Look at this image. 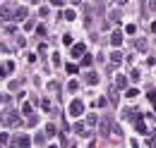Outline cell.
Masks as SVG:
<instances>
[{
    "label": "cell",
    "mask_w": 156,
    "mask_h": 148,
    "mask_svg": "<svg viewBox=\"0 0 156 148\" xmlns=\"http://www.w3.org/2000/svg\"><path fill=\"white\" fill-rule=\"evenodd\" d=\"M12 69H15V62H12V60H7V62L0 67V79H7V76L12 74Z\"/></svg>",
    "instance_id": "obj_3"
},
{
    "label": "cell",
    "mask_w": 156,
    "mask_h": 148,
    "mask_svg": "<svg viewBox=\"0 0 156 148\" xmlns=\"http://www.w3.org/2000/svg\"><path fill=\"white\" fill-rule=\"evenodd\" d=\"M108 98H111V100H113V105H115V103H118V93L113 91V89H111V96H108Z\"/></svg>",
    "instance_id": "obj_29"
},
{
    "label": "cell",
    "mask_w": 156,
    "mask_h": 148,
    "mask_svg": "<svg viewBox=\"0 0 156 148\" xmlns=\"http://www.w3.org/2000/svg\"><path fill=\"white\" fill-rule=\"evenodd\" d=\"M101 131H103V134L111 131V119H103V122H101Z\"/></svg>",
    "instance_id": "obj_14"
},
{
    "label": "cell",
    "mask_w": 156,
    "mask_h": 148,
    "mask_svg": "<svg viewBox=\"0 0 156 148\" xmlns=\"http://www.w3.org/2000/svg\"><path fill=\"white\" fill-rule=\"evenodd\" d=\"M111 43L118 48V45L122 43V34H120V31H113V34H111Z\"/></svg>",
    "instance_id": "obj_7"
},
{
    "label": "cell",
    "mask_w": 156,
    "mask_h": 148,
    "mask_svg": "<svg viewBox=\"0 0 156 148\" xmlns=\"http://www.w3.org/2000/svg\"><path fill=\"white\" fill-rule=\"evenodd\" d=\"M29 2H39V0H29Z\"/></svg>",
    "instance_id": "obj_34"
},
{
    "label": "cell",
    "mask_w": 156,
    "mask_h": 148,
    "mask_svg": "<svg viewBox=\"0 0 156 148\" xmlns=\"http://www.w3.org/2000/svg\"><path fill=\"white\" fill-rule=\"evenodd\" d=\"M125 96H127V98H137V96H139V91H137V89H127V91H125Z\"/></svg>",
    "instance_id": "obj_19"
},
{
    "label": "cell",
    "mask_w": 156,
    "mask_h": 148,
    "mask_svg": "<svg viewBox=\"0 0 156 148\" xmlns=\"http://www.w3.org/2000/svg\"><path fill=\"white\" fill-rule=\"evenodd\" d=\"M36 34H39V36H46V26H36Z\"/></svg>",
    "instance_id": "obj_31"
},
{
    "label": "cell",
    "mask_w": 156,
    "mask_h": 148,
    "mask_svg": "<svg viewBox=\"0 0 156 148\" xmlns=\"http://www.w3.org/2000/svg\"><path fill=\"white\" fill-rule=\"evenodd\" d=\"M147 96H149V100H156V89H149V93H147Z\"/></svg>",
    "instance_id": "obj_30"
},
{
    "label": "cell",
    "mask_w": 156,
    "mask_h": 148,
    "mask_svg": "<svg viewBox=\"0 0 156 148\" xmlns=\"http://www.w3.org/2000/svg\"><path fill=\"white\" fill-rule=\"evenodd\" d=\"M15 143H17V146H29V143H31V139H29V136H17V139H15Z\"/></svg>",
    "instance_id": "obj_8"
},
{
    "label": "cell",
    "mask_w": 156,
    "mask_h": 148,
    "mask_svg": "<svg viewBox=\"0 0 156 148\" xmlns=\"http://www.w3.org/2000/svg\"><path fill=\"white\" fill-rule=\"evenodd\" d=\"M120 60H122V53H120V50H115V53L111 55V65L115 67V65H118V62H120Z\"/></svg>",
    "instance_id": "obj_10"
},
{
    "label": "cell",
    "mask_w": 156,
    "mask_h": 148,
    "mask_svg": "<svg viewBox=\"0 0 156 148\" xmlns=\"http://www.w3.org/2000/svg\"><path fill=\"white\" fill-rule=\"evenodd\" d=\"M72 2H75V5H79V2H82V0H72Z\"/></svg>",
    "instance_id": "obj_33"
},
{
    "label": "cell",
    "mask_w": 156,
    "mask_h": 148,
    "mask_svg": "<svg viewBox=\"0 0 156 148\" xmlns=\"http://www.w3.org/2000/svg\"><path fill=\"white\" fill-rule=\"evenodd\" d=\"M2 100H5V96H2V93H0V103H2Z\"/></svg>",
    "instance_id": "obj_32"
},
{
    "label": "cell",
    "mask_w": 156,
    "mask_h": 148,
    "mask_svg": "<svg viewBox=\"0 0 156 148\" xmlns=\"http://www.w3.org/2000/svg\"><path fill=\"white\" fill-rule=\"evenodd\" d=\"M51 5H53V7H62V5H65V0H51Z\"/></svg>",
    "instance_id": "obj_28"
},
{
    "label": "cell",
    "mask_w": 156,
    "mask_h": 148,
    "mask_svg": "<svg viewBox=\"0 0 156 148\" xmlns=\"http://www.w3.org/2000/svg\"><path fill=\"white\" fill-rule=\"evenodd\" d=\"M108 17H111V22H120V12H118V10H111Z\"/></svg>",
    "instance_id": "obj_18"
},
{
    "label": "cell",
    "mask_w": 156,
    "mask_h": 148,
    "mask_svg": "<svg viewBox=\"0 0 156 148\" xmlns=\"http://www.w3.org/2000/svg\"><path fill=\"white\" fill-rule=\"evenodd\" d=\"M87 122H89V124L94 127V124H96V122H98V117H96V115H89V117H87Z\"/></svg>",
    "instance_id": "obj_25"
},
{
    "label": "cell",
    "mask_w": 156,
    "mask_h": 148,
    "mask_svg": "<svg viewBox=\"0 0 156 148\" xmlns=\"http://www.w3.org/2000/svg\"><path fill=\"white\" fill-rule=\"evenodd\" d=\"M12 17L17 19V22H24V19H27V7H17V10H15V15H12Z\"/></svg>",
    "instance_id": "obj_6"
},
{
    "label": "cell",
    "mask_w": 156,
    "mask_h": 148,
    "mask_svg": "<svg viewBox=\"0 0 156 148\" xmlns=\"http://www.w3.org/2000/svg\"><path fill=\"white\" fill-rule=\"evenodd\" d=\"M82 112H84V103H82V100H77V98H75V100L70 103V117H79Z\"/></svg>",
    "instance_id": "obj_2"
},
{
    "label": "cell",
    "mask_w": 156,
    "mask_h": 148,
    "mask_svg": "<svg viewBox=\"0 0 156 148\" xmlns=\"http://www.w3.org/2000/svg\"><path fill=\"white\" fill-rule=\"evenodd\" d=\"M115 86H118V89H125V86H127V79H125L122 74H120V76H115Z\"/></svg>",
    "instance_id": "obj_11"
},
{
    "label": "cell",
    "mask_w": 156,
    "mask_h": 148,
    "mask_svg": "<svg viewBox=\"0 0 156 148\" xmlns=\"http://www.w3.org/2000/svg\"><path fill=\"white\" fill-rule=\"evenodd\" d=\"M84 53H87V48H84V43H75V45L70 48V55H72V57H82Z\"/></svg>",
    "instance_id": "obj_4"
},
{
    "label": "cell",
    "mask_w": 156,
    "mask_h": 148,
    "mask_svg": "<svg viewBox=\"0 0 156 148\" xmlns=\"http://www.w3.org/2000/svg\"><path fill=\"white\" fill-rule=\"evenodd\" d=\"M130 76H132V81H139V69H132V72H130Z\"/></svg>",
    "instance_id": "obj_27"
},
{
    "label": "cell",
    "mask_w": 156,
    "mask_h": 148,
    "mask_svg": "<svg viewBox=\"0 0 156 148\" xmlns=\"http://www.w3.org/2000/svg\"><path fill=\"white\" fill-rule=\"evenodd\" d=\"M84 81H87V84H91V86H96V84H98V74L96 72H87Z\"/></svg>",
    "instance_id": "obj_5"
},
{
    "label": "cell",
    "mask_w": 156,
    "mask_h": 148,
    "mask_svg": "<svg viewBox=\"0 0 156 148\" xmlns=\"http://www.w3.org/2000/svg\"><path fill=\"white\" fill-rule=\"evenodd\" d=\"M65 69H67V74H77L79 72V67H77V65H72V62H70V65H65Z\"/></svg>",
    "instance_id": "obj_16"
},
{
    "label": "cell",
    "mask_w": 156,
    "mask_h": 148,
    "mask_svg": "<svg viewBox=\"0 0 156 148\" xmlns=\"http://www.w3.org/2000/svg\"><path fill=\"white\" fill-rule=\"evenodd\" d=\"M10 17H12V12H10V7H2V10H0V22H7Z\"/></svg>",
    "instance_id": "obj_9"
},
{
    "label": "cell",
    "mask_w": 156,
    "mask_h": 148,
    "mask_svg": "<svg viewBox=\"0 0 156 148\" xmlns=\"http://www.w3.org/2000/svg\"><path fill=\"white\" fill-rule=\"evenodd\" d=\"M135 48H137V50H147V41H144V38H137V41H135Z\"/></svg>",
    "instance_id": "obj_12"
},
{
    "label": "cell",
    "mask_w": 156,
    "mask_h": 148,
    "mask_svg": "<svg viewBox=\"0 0 156 148\" xmlns=\"http://www.w3.org/2000/svg\"><path fill=\"white\" fill-rule=\"evenodd\" d=\"M5 143H10V136L7 134H0V146H5Z\"/></svg>",
    "instance_id": "obj_23"
},
{
    "label": "cell",
    "mask_w": 156,
    "mask_h": 148,
    "mask_svg": "<svg viewBox=\"0 0 156 148\" xmlns=\"http://www.w3.org/2000/svg\"><path fill=\"white\" fill-rule=\"evenodd\" d=\"M0 124H12V127H20L22 119L17 117V110H5L0 115Z\"/></svg>",
    "instance_id": "obj_1"
},
{
    "label": "cell",
    "mask_w": 156,
    "mask_h": 148,
    "mask_svg": "<svg viewBox=\"0 0 156 148\" xmlns=\"http://www.w3.org/2000/svg\"><path fill=\"white\" fill-rule=\"evenodd\" d=\"M82 65H84V67H89V65H91V55H87V53H84V55H82Z\"/></svg>",
    "instance_id": "obj_20"
},
{
    "label": "cell",
    "mask_w": 156,
    "mask_h": 148,
    "mask_svg": "<svg viewBox=\"0 0 156 148\" xmlns=\"http://www.w3.org/2000/svg\"><path fill=\"white\" fill-rule=\"evenodd\" d=\"M22 112H24V115H31V112H34V105H31V103H24V105H22Z\"/></svg>",
    "instance_id": "obj_15"
},
{
    "label": "cell",
    "mask_w": 156,
    "mask_h": 148,
    "mask_svg": "<svg viewBox=\"0 0 156 148\" xmlns=\"http://www.w3.org/2000/svg\"><path fill=\"white\" fill-rule=\"evenodd\" d=\"M125 31H127V34L132 36V34H135V31H137V26H135V24H127V26H125Z\"/></svg>",
    "instance_id": "obj_24"
},
{
    "label": "cell",
    "mask_w": 156,
    "mask_h": 148,
    "mask_svg": "<svg viewBox=\"0 0 156 148\" xmlns=\"http://www.w3.org/2000/svg\"><path fill=\"white\" fill-rule=\"evenodd\" d=\"M55 124H48V127H46V136H55Z\"/></svg>",
    "instance_id": "obj_17"
},
{
    "label": "cell",
    "mask_w": 156,
    "mask_h": 148,
    "mask_svg": "<svg viewBox=\"0 0 156 148\" xmlns=\"http://www.w3.org/2000/svg\"><path fill=\"white\" fill-rule=\"evenodd\" d=\"M62 15H65V19H67V22H75V19H77V15H75V10H65Z\"/></svg>",
    "instance_id": "obj_13"
},
{
    "label": "cell",
    "mask_w": 156,
    "mask_h": 148,
    "mask_svg": "<svg viewBox=\"0 0 156 148\" xmlns=\"http://www.w3.org/2000/svg\"><path fill=\"white\" fill-rule=\"evenodd\" d=\"M62 43H65V45H72V36H70V34H65V36H62Z\"/></svg>",
    "instance_id": "obj_26"
},
{
    "label": "cell",
    "mask_w": 156,
    "mask_h": 148,
    "mask_svg": "<svg viewBox=\"0 0 156 148\" xmlns=\"http://www.w3.org/2000/svg\"><path fill=\"white\" fill-rule=\"evenodd\" d=\"M75 131H77V134H87V129H84V124H82V122L75 124Z\"/></svg>",
    "instance_id": "obj_22"
},
{
    "label": "cell",
    "mask_w": 156,
    "mask_h": 148,
    "mask_svg": "<svg viewBox=\"0 0 156 148\" xmlns=\"http://www.w3.org/2000/svg\"><path fill=\"white\" fill-rule=\"evenodd\" d=\"M67 91H72V93L79 91V84H77V81H70V84H67Z\"/></svg>",
    "instance_id": "obj_21"
}]
</instances>
